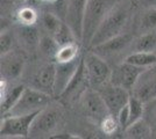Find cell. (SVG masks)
I'll use <instances>...</instances> for the list:
<instances>
[{"mask_svg": "<svg viewBox=\"0 0 156 139\" xmlns=\"http://www.w3.org/2000/svg\"><path fill=\"white\" fill-rule=\"evenodd\" d=\"M110 4V0H87L84 23H83V37H82L83 45L89 48L98 27L100 26L106 14L112 8Z\"/></svg>", "mask_w": 156, "mask_h": 139, "instance_id": "cell-2", "label": "cell"}, {"mask_svg": "<svg viewBox=\"0 0 156 139\" xmlns=\"http://www.w3.org/2000/svg\"><path fill=\"white\" fill-rule=\"evenodd\" d=\"M83 57H78L70 61H56V79L54 87V98L58 99L70 84L73 75L77 72Z\"/></svg>", "mask_w": 156, "mask_h": 139, "instance_id": "cell-12", "label": "cell"}, {"mask_svg": "<svg viewBox=\"0 0 156 139\" xmlns=\"http://www.w3.org/2000/svg\"><path fill=\"white\" fill-rule=\"evenodd\" d=\"M129 125L132 123L136 122L139 119L143 118V114H144V102L139 98L134 96L133 94L130 95L129 102Z\"/></svg>", "mask_w": 156, "mask_h": 139, "instance_id": "cell-24", "label": "cell"}, {"mask_svg": "<svg viewBox=\"0 0 156 139\" xmlns=\"http://www.w3.org/2000/svg\"><path fill=\"white\" fill-rule=\"evenodd\" d=\"M40 50L44 56L49 57V58H56V55L59 50V44L56 42V40L54 38V36L47 34L41 36V41H40Z\"/></svg>", "mask_w": 156, "mask_h": 139, "instance_id": "cell-22", "label": "cell"}, {"mask_svg": "<svg viewBox=\"0 0 156 139\" xmlns=\"http://www.w3.org/2000/svg\"><path fill=\"white\" fill-rule=\"evenodd\" d=\"M52 98L54 96L41 92L36 88H25L15 106L6 115H27L32 113H39L51 103Z\"/></svg>", "mask_w": 156, "mask_h": 139, "instance_id": "cell-3", "label": "cell"}, {"mask_svg": "<svg viewBox=\"0 0 156 139\" xmlns=\"http://www.w3.org/2000/svg\"><path fill=\"white\" fill-rule=\"evenodd\" d=\"M26 87L23 85H16L12 88H7V80L1 79V114L6 115L18 102L22 92Z\"/></svg>", "mask_w": 156, "mask_h": 139, "instance_id": "cell-17", "label": "cell"}, {"mask_svg": "<svg viewBox=\"0 0 156 139\" xmlns=\"http://www.w3.org/2000/svg\"><path fill=\"white\" fill-rule=\"evenodd\" d=\"M135 51L156 52V29L143 33L134 44Z\"/></svg>", "mask_w": 156, "mask_h": 139, "instance_id": "cell-21", "label": "cell"}, {"mask_svg": "<svg viewBox=\"0 0 156 139\" xmlns=\"http://www.w3.org/2000/svg\"><path fill=\"white\" fill-rule=\"evenodd\" d=\"M118 126H119L118 119L115 118L114 116H112V115H110L107 118H105L104 122L100 124L101 130H103L106 134H112V133H114L117 131Z\"/></svg>", "mask_w": 156, "mask_h": 139, "instance_id": "cell-29", "label": "cell"}, {"mask_svg": "<svg viewBox=\"0 0 156 139\" xmlns=\"http://www.w3.org/2000/svg\"><path fill=\"white\" fill-rule=\"evenodd\" d=\"M19 38L22 44L27 46L28 49H35L40 45L41 35H40L37 28L34 25H21L18 30Z\"/></svg>", "mask_w": 156, "mask_h": 139, "instance_id": "cell-18", "label": "cell"}, {"mask_svg": "<svg viewBox=\"0 0 156 139\" xmlns=\"http://www.w3.org/2000/svg\"><path fill=\"white\" fill-rule=\"evenodd\" d=\"M87 88H91L90 84H89V79H87V73H86V68L84 65V59H82V63L78 67L77 72L73 75L70 84L66 86L65 91L59 96L58 99L68 104L70 102H73L77 99L80 100L82 95L85 93Z\"/></svg>", "mask_w": 156, "mask_h": 139, "instance_id": "cell-10", "label": "cell"}, {"mask_svg": "<svg viewBox=\"0 0 156 139\" xmlns=\"http://www.w3.org/2000/svg\"><path fill=\"white\" fill-rule=\"evenodd\" d=\"M83 59L91 88L100 91L104 86L110 84L112 70L104 58L100 57V55L91 50L83 57Z\"/></svg>", "mask_w": 156, "mask_h": 139, "instance_id": "cell-4", "label": "cell"}, {"mask_svg": "<svg viewBox=\"0 0 156 139\" xmlns=\"http://www.w3.org/2000/svg\"><path fill=\"white\" fill-rule=\"evenodd\" d=\"M149 4H151L153 6H156V0H147Z\"/></svg>", "mask_w": 156, "mask_h": 139, "instance_id": "cell-33", "label": "cell"}, {"mask_svg": "<svg viewBox=\"0 0 156 139\" xmlns=\"http://www.w3.org/2000/svg\"><path fill=\"white\" fill-rule=\"evenodd\" d=\"M18 18L22 25H34V22L37 20V15L35 13V11L29 7L20 9L18 13Z\"/></svg>", "mask_w": 156, "mask_h": 139, "instance_id": "cell-28", "label": "cell"}, {"mask_svg": "<svg viewBox=\"0 0 156 139\" xmlns=\"http://www.w3.org/2000/svg\"><path fill=\"white\" fill-rule=\"evenodd\" d=\"M128 16H129V11L127 6L119 5V6L112 7L110 12L106 14L104 20L101 21L100 26L98 27L94 36L92 37L89 49H93L94 46L99 45L106 41L113 38L114 36L121 34L124 27L128 21Z\"/></svg>", "mask_w": 156, "mask_h": 139, "instance_id": "cell-1", "label": "cell"}, {"mask_svg": "<svg viewBox=\"0 0 156 139\" xmlns=\"http://www.w3.org/2000/svg\"><path fill=\"white\" fill-rule=\"evenodd\" d=\"M25 67V56L16 50L1 55V79L13 80L19 78Z\"/></svg>", "mask_w": 156, "mask_h": 139, "instance_id": "cell-14", "label": "cell"}, {"mask_svg": "<svg viewBox=\"0 0 156 139\" xmlns=\"http://www.w3.org/2000/svg\"><path fill=\"white\" fill-rule=\"evenodd\" d=\"M39 113H32L27 115H5L0 126L1 138L2 137L4 138L5 137H8V138L29 137L34 118Z\"/></svg>", "mask_w": 156, "mask_h": 139, "instance_id": "cell-6", "label": "cell"}, {"mask_svg": "<svg viewBox=\"0 0 156 139\" xmlns=\"http://www.w3.org/2000/svg\"><path fill=\"white\" fill-rule=\"evenodd\" d=\"M99 92L104 98L111 115L114 116L115 118L118 117V114L120 113V110L129 102L130 91L126 89L124 87L113 85L111 82L103 87Z\"/></svg>", "mask_w": 156, "mask_h": 139, "instance_id": "cell-9", "label": "cell"}, {"mask_svg": "<svg viewBox=\"0 0 156 139\" xmlns=\"http://www.w3.org/2000/svg\"><path fill=\"white\" fill-rule=\"evenodd\" d=\"M132 41H133V36L130 34L121 33L114 36L113 38L94 46L91 50L97 52L98 55H113V53L120 52L121 50H124L126 46L132 43Z\"/></svg>", "mask_w": 156, "mask_h": 139, "instance_id": "cell-16", "label": "cell"}, {"mask_svg": "<svg viewBox=\"0 0 156 139\" xmlns=\"http://www.w3.org/2000/svg\"><path fill=\"white\" fill-rule=\"evenodd\" d=\"M125 61L140 67H151L156 65V52L148 51H134L126 57Z\"/></svg>", "mask_w": 156, "mask_h": 139, "instance_id": "cell-20", "label": "cell"}, {"mask_svg": "<svg viewBox=\"0 0 156 139\" xmlns=\"http://www.w3.org/2000/svg\"><path fill=\"white\" fill-rule=\"evenodd\" d=\"M140 29L143 33L156 29V6H153L143 14L140 23Z\"/></svg>", "mask_w": 156, "mask_h": 139, "instance_id": "cell-27", "label": "cell"}, {"mask_svg": "<svg viewBox=\"0 0 156 139\" xmlns=\"http://www.w3.org/2000/svg\"><path fill=\"white\" fill-rule=\"evenodd\" d=\"M79 57V48L76 43L61 46L58 52L56 55V61H70Z\"/></svg>", "mask_w": 156, "mask_h": 139, "instance_id": "cell-26", "label": "cell"}, {"mask_svg": "<svg viewBox=\"0 0 156 139\" xmlns=\"http://www.w3.org/2000/svg\"><path fill=\"white\" fill-rule=\"evenodd\" d=\"M125 133L128 138L133 139L150 138L153 136V129H151L150 123H148L144 118H141L127 126Z\"/></svg>", "mask_w": 156, "mask_h": 139, "instance_id": "cell-19", "label": "cell"}, {"mask_svg": "<svg viewBox=\"0 0 156 139\" xmlns=\"http://www.w3.org/2000/svg\"><path fill=\"white\" fill-rule=\"evenodd\" d=\"M134 96L148 103L156 100V67L155 65L148 67L140 75L134 88L132 89Z\"/></svg>", "mask_w": 156, "mask_h": 139, "instance_id": "cell-13", "label": "cell"}, {"mask_svg": "<svg viewBox=\"0 0 156 139\" xmlns=\"http://www.w3.org/2000/svg\"><path fill=\"white\" fill-rule=\"evenodd\" d=\"M54 38H55L56 42L59 44V46L72 44V43H76L78 41L75 33L72 31V29L69 27V25H68L66 22H63V23L61 25V27L58 28V30L54 35Z\"/></svg>", "mask_w": 156, "mask_h": 139, "instance_id": "cell-23", "label": "cell"}, {"mask_svg": "<svg viewBox=\"0 0 156 139\" xmlns=\"http://www.w3.org/2000/svg\"><path fill=\"white\" fill-rule=\"evenodd\" d=\"M150 125H151V129H153V134L156 136V115H155V117L153 118V122L150 123Z\"/></svg>", "mask_w": 156, "mask_h": 139, "instance_id": "cell-32", "label": "cell"}, {"mask_svg": "<svg viewBox=\"0 0 156 139\" xmlns=\"http://www.w3.org/2000/svg\"><path fill=\"white\" fill-rule=\"evenodd\" d=\"M117 119L118 123H119V126L125 131L127 129V126L129 125V107H128V104H126L120 110V113L118 114Z\"/></svg>", "mask_w": 156, "mask_h": 139, "instance_id": "cell-31", "label": "cell"}, {"mask_svg": "<svg viewBox=\"0 0 156 139\" xmlns=\"http://www.w3.org/2000/svg\"><path fill=\"white\" fill-rule=\"evenodd\" d=\"M62 116L63 114L61 108H58L57 106H52L50 103L44 109H42L34 118L29 137L39 138L46 134H50L61 123Z\"/></svg>", "mask_w": 156, "mask_h": 139, "instance_id": "cell-7", "label": "cell"}, {"mask_svg": "<svg viewBox=\"0 0 156 139\" xmlns=\"http://www.w3.org/2000/svg\"><path fill=\"white\" fill-rule=\"evenodd\" d=\"M62 23H63V21H61V19L57 15L52 13H44L41 18V25L43 27V29L46 30L47 34H49L51 36L56 34Z\"/></svg>", "mask_w": 156, "mask_h": 139, "instance_id": "cell-25", "label": "cell"}, {"mask_svg": "<svg viewBox=\"0 0 156 139\" xmlns=\"http://www.w3.org/2000/svg\"><path fill=\"white\" fill-rule=\"evenodd\" d=\"M79 101L85 117H87L91 122L98 125H100L104 119L111 115L104 98L101 96L99 91L87 88Z\"/></svg>", "mask_w": 156, "mask_h": 139, "instance_id": "cell-5", "label": "cell"}, {"mask_svg": "<svg viewBox=\"0 0 156 139\" xmlns=\"http://www.w3.org/2000/svg\"><path fill=\"white\" fill-rule=\"evenodd\" d=\"M13 50V37L8 33H1L0 36V52L1 55Z\"/></svg>", "mask_w": 156, "mask_h": 139, "instance_id": "cell-30", "label": "cell"}, {"mask_svg": "<svg viewBox=\"0 0 156 139\" xmlns=\"http://www.w3.org/2000/svg\"><path fill=\"white\" fill-rule=\"evenodd\" d=\"M87 0H68L65 5V22L69 25L82 43L83 37V23H84L85 9Z\"/></svg>", "mask_w": 156, "mask_h": 139, "instance_id": "cell-11", "label": "cell"}, {"mask_svg": "<svg viewBox=\"0 0 156 139\" xmlns=\"http://www.w3.org/2000/svg\"><path fill=\"white\" fill-rule=\"evenodd\" d=\"M146 70H147L146 67H140L133 65L130 63H127V61H124L112 70L111 84L132 91L140 78V75Z\"/></svg>", "mask_w": 156, "mask_h": 139, "instance_id": "cell-8", "label": "cell"}, {"mask_svg": "<svg viewBox=\"0 0 156 139\" xmlns=\"http://www.w3.org/2000/svg\"><path fill=\"white\" fill-rule=\"evenodd\" d=\"M55 79H56V63H48L42 65L33 75L30 87L54 96Z\"/></svg>", "mask_w": 156, "mask_h": 139, "instance_id": "cell-15", "label": "cell"}]
</instances>
